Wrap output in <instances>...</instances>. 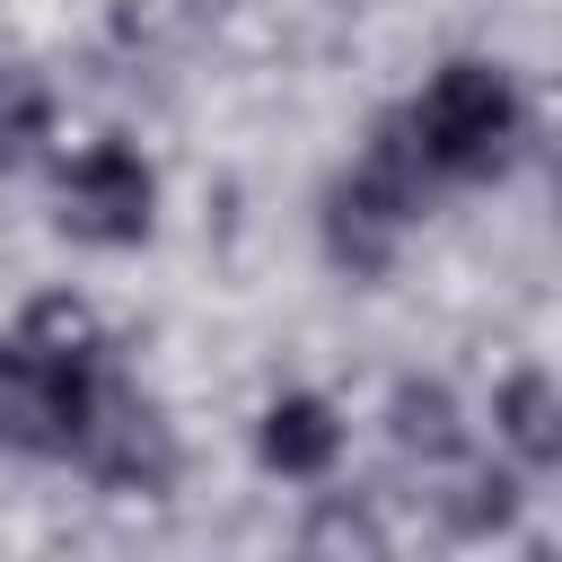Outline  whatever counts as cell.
Listing matches in <instances>:
<instances>
[{
    "mask_svg": "<svg viewBox=\"0 0 562 562\" xmlns=\"http://www.w3.org/2000/svg\"><path fill=\"white\" fill-rule=\"evenodd\" d=\"M404 132H413L430 176H492L509 158V140H518V97H509V79L492 61H448L413 97Z\"/></svg>",
    "mask_w": 562,
    "mask_h": 562,
    "instance_id": "1",
    "label": "cell"
},
{
    "mask_svg": "<svg viewBox=\"0 0 562 562\" xmlns=\"http://www.w3.org/2000/svg\"><path fill=\"white\" fill-rule=\"evenodd\" d=\"M149 211H158V184H149V167L123 140H88L61 167V228L70 237H88V246H140Z\"/></svg>",
    "mask_w": 562,
    "mask_h": 562,
    "instance_id": "2",
    "label": "cell"
},
{
    "mask_svg": "<svg viewBox=\"0 0 562 562\" xmlns=\"http://www.w3.org/2000/svg\"><path fill=\"white\" fill-rule=\"evenodd\" d=\"M255 457L272 465V474H325L334 457H342V422H334V404L325 395H272L263 404V430H255Z\"/></svg>",
    "mask_w": 562,
    "mask_h": 562,
    "instance_id": "3",
    "label": "cell"
},
{
    "mask_svg": "<svg viewBox=\"0 0 562 562\" xmlns=\"http://www.w3.org/2000/svg\"><path fill=\"white\" fill-rule=\"evenodd\" d=\"M492 422H501V439H509L527 465H553V457H562V395H553V378H544V369L501 378Z\"/></svg>",
    "mask_w": 562,
    "mask_h": 562,
    "instance_id": "4",
    "label": "cell"
},
{
    "mask_svg": "<svg viewBox=\"0 0 562 562\" xmlns=\"http://www.w3.org/2000/svg\"><path fill=\"white\" fill-rule=\"evenodd\" d=\"M386 430H395V448H404V457H457V439H465L457 395H448L439 378H404V386H395V404H386Z\"/></svg>",
    "mask_w": 562,
    "mask_h": 562,
    "instance_id": "5",
    "label": "cell"
},
{
    "mask_svg": "<svg viewBox=\"0 0 562 562\" xmlns=\"http://www.w3.org/2000/svg\"><path fill=\"white\" fill-rule=\"evenodd\" d=\"M53 132V88L18 61H0V167H26Z\"/></svg>",
    "mask_w": 562,
    "mask_h": 562,
    "instance_id": "6",
    "label": "cell"
},
{
    "mask_svg": "<svg viewBox=\"0 0 562 562\" xmlns=\"http://www.w3.org/2000/svg\"><path fill=\"white\" fill-rule=\"evenodd\" d=\"M474 501L457 509L465 527H509V509H518V483H501V474H483V483H465Z\"/></svg>",
    "mask_w": 562,
    "mask_h": 562,
    "instance_id": "7",
    "label": "cell"
},
{
    "mask_svg": "<svg viewBox=\"0 0 562 562\" xmlns=\"http://www.w3.org/2000/svg\"><path fill=\"white\" fill-rule=\"evenodd\" d=\"M307 544H360V553H378V544H386V536H378V527H369V518H351V509H325V518H316V536H307Z\"/></svg>",
    "mask_w": 562,
    "mask_h": 562,
    "instance_id": "8",
    "label": "cell"
}]
</instances>
